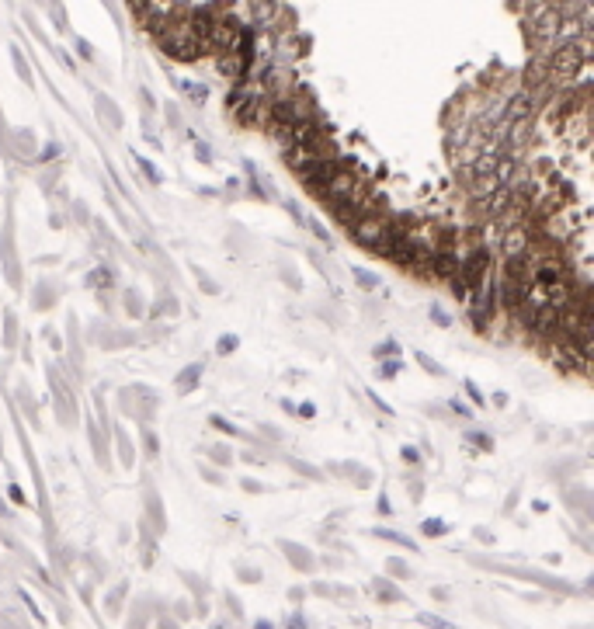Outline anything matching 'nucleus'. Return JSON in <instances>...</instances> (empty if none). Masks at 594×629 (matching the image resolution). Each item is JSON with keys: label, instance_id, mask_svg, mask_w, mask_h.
<instances>
[{"label": "nucleus", "instance_id": "nucleus-1", "mask_svg": "<svg viewBox=\"0 0 594 629\" xmlns=\"http://www.w3.org/2000/svg\"><path fill=\"white\" fill-rule=\"evenodd\" d=\"M299 174H302L306 188L320 195L323 188H327V185L341 174V161H334V156H320V161H313V164H309V167H302Z\"/></svg>", "mask_w": 594, "mask_h": 629}, {"label": "nucleus", "instance_id": "nucleus-2", "mask_svg": "<svg viewBox=\"0 0 594 629\" xmlns=\"http://www.w3.org/2000/svg\"><path fill=\"white\" fill-rule=\"evenodd\" d=\"M198 372H202V365H191V369H185V376H181V379H178V383H181V386H185V390H191V383H195V379H198Z\"/></svg>", "mask_w": 594, "mask_h": 629}, {"label": "nucleus", "instance_id": "nucleus-7", "mask_svg": "<svg viewBox=\"0 0 594 629\" xmlns=\"http://www.w3.org/2000/svg\"><path fill=\"white\" fill-rule=\"evenodd\" d=\"M230 348H237V337H223L219 341V351H230Z\"/></svg>", "mask_w": 594, "mask_h": 629}, {"label": "nucleus", "instance_id": "nucleus-5", "mask_svg": "<svg viewBox=\"0 0 594 629\" xmlns=\"http://www.w3.org/2000/svg\"><path fill=\"white\" fill-rule=\"evenodd\" d=\"M379 536H386V539H396L400 546H407V549H414V543H410L407 536H396V532H379Z\"/></svg>", "mask_w": 594, "mask_h": 629}, {"label": "nucleus", "instance_id": "nucleus-6", "mask_svg": "<svg viewBox=\"0 0 594 629\" xmlns=\"http://www.w3.org/2000/svg\"><path fill=\"white\" fill-rule=\"evenodd\" d=\"M355 275H358V282H361V285H375V278H372V275H368V272H361V268H358V272H355Z\"/></svg>", "mask_w": 594, "mask_h": 629}, {"label": "nucleus", "instance_id": "nucleus-8", "mask_svg": "<svg viewBox=\"0 0 594 629\" xmlns=\"http://www.w3.org/2000/svg\"><path fill=\"white\" fill-rule=\"evenodd\" d=\"M257 629H272V622H257Z\"/></svg>", "mask_w": 594, "mask_h": 629}, {"label": "nucleus", "instance_id": "nucleus-4", "mask_svg": "<svg viewBox=\"0 0 594 629\" xmlns=\"http://www.w3.org/2000/svg\"><path fill=\"white\" fill-rule=\"evenodd\" d=\"M424 532H431V536H442V532H445V525H442L438 518H431V521H424Z\"/></svg>", "mask_w": 594, "mask_h": 629}, {"label": "nucleus", "instance_id": "nucleus-3", "mask_svg": "<svg viewBox=\"0 0 594 629\" xmlns=\"http://www.w3.org/2000/svg\"><path fill=\"white\" fill-rule=\"evenodd\" d=\"M420 622H424V626H431V629H452V626H449V622H442L438 615H420Z\"/></svg>", "mask_w": 594, "mask_h": 629}]
</instances>
